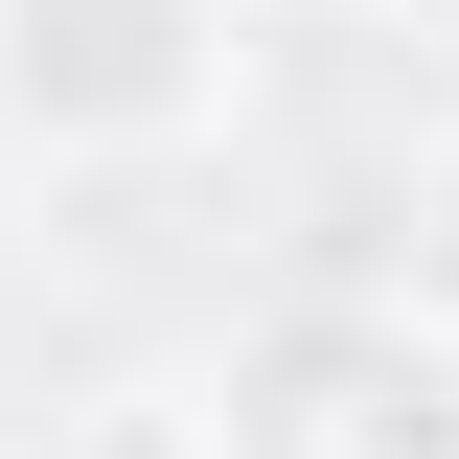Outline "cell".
Instances as JSON below:
<instances>
[{
  "instance_id": "cell-5",
  "label": "cell",
  "mask_w": 459,
  "mask_h": 459,
  "mask_svg": "<svg viewBox=\"0 0 459 459\" xmlns=\"http://www.w3.org/2000/svg\"><path fill=\"white\" fill-rule=\"evenodd\" d=\"M322 23H391V0H322Z\"/></svg>"
},
{
  "instance_id": "cell-2",
  "label": "cell",
  "mask_w": 459,
  "mask_h": 459,
  "mask_svg": "<svg viewBox=\"0 0 459 459\" xmlns=\"http://www.w3.org/2000/svg\"><path fill=\"white\" fill-rule=\"evenodd\" d=\"M0 92L69 161H161L230 92V0H0Z\"/></svg>"
},
{
  "instance_id": "cell-1",
  "label": "cell",
  "mask_w": 459,
  "mask_h": 459,
  "mask_svg": "<svg viewBox=\"0 0 459 459\" xmlns=\"http://www.w3.org/2000/svg\"><path fill=\"white\" fill-rule=\"evenodd\" d=\"M207 459H459V344L413 299H276L230 344Z\"/></svg>"
},
{
  "instance_id": "cell-4",
  "label": "cell",
  "mask_w": 459,
  "mask_h": 459,
  "mask_svg": "<svg viewBox=\"0 0 459 459\" xmlns=\"http://www.w3.org/2000/svg\"><path fill=\"white\" fill-rule=\"evenodd\" d=\"M92 459H184V437H92Z\"/></svg>"
},
{
  "instance_id": "cell-3",
  "label": "cell",
  "mask_w": 459,
  "mask_h": 459,
  "mask_svg": "<svg viewBox=\"0 0 459 459\" xmlns=\"http://www.w3.org/2000/svg\"><path fill=\"white\" fill-rule=\"evenodd\" d=\"M391 253H413V322L459 344V138H437V161H413V230H391Z\"/></svg>"
}]
</instances>
